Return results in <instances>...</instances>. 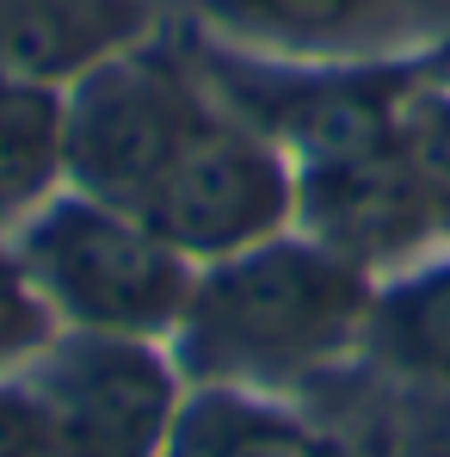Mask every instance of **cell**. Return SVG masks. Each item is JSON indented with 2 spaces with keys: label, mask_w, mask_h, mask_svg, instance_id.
<instances>
[{
  "label": "cell",
  "mask_w": 450,
  "mask_h": 457,
  "mask_svg": "<svg viewBox=\"0 0 450 457\" xmlns=\"http://www.w3.org/2000/svg\"><path fill=\"white\" fill-rule=\"evenodd\" d=\"M376 278L315 235L284 228L228 260L198 266L185 315L173 328L179 371L223 389H278L333 371L364 353Z\"/></svg>",
  "instance_id": "obj_1"
},
{
  "label": "cell",
  "mask_w": 450,
  "mask_h": 457,
  "mask_svg": "<svg viewBox=\"0 0 450 457\" xmlns=\"http://www.w3.org/2000/svg\"><path fill=\"white\" fill-rule=\"evenodd\" d=\"M19 260L62 328L167 340L185 315L198 266L154 235L136 211L62 186L37 217L19 223Z\"/></svg>",
  "instance_id": "obj_2"
},
{
  "label": "cell",
  "mask_w": 450,
  "mask_h": 457,
  "mask_svg": "<svg viewBox=\"0 0 450 457\" xmlns=\"http://www.w3.org/2000/svg\"><path fill=\"white\" fill-rule=\"evenodd\" d=\"M69 186L136 211L185 143L223 112L217 87L160 44H130L69 87Z\"/></svg>",
  "instance_id": "obj_3"
},
{
  "label": "cell",
  "mask_w": 450,
  "mask_h": 457,
  "mask_svg": "<svg viewBox=\"0 0 450 457\" xmlns=\"http://www.w3.org/2000/svg\"><path fill=\"white\" fill-rule=\"evenodd\" d=\"M136 217L154 235H167L192 266H210L297 228V167L272 137H259L247 118L223 105L154 179Z\"/></svg>",
  "instance_id": "obj_4"
},
{
  "label": "cell",
  "mask_w": 450,
  "mask_h": 457,
  "mask_svg": "<svg viewBox=\"0 0 450 457\" xmlns=\"http://www.w3.org/2000/svg\"><path fill=\"white\" fill-rule=\"evenodd\" d=\"M50 457H160L179 420V371L154 340L62 328L37 359Z\"/></svg>",
  "instance_id": "obj_5"
},
{
  "label": "cell",
  "mask_w": 450,
  "mask_h": 457,
  "mask_svg": "<svg viewBox=\"0 0 450 457\" xmlns=\"http://www.w3.org/2000/svg\"><path fill=\"white\" fill-rule=\"evenodd\" d=\"M297 228L315 235L321 247L346 253L352 266H364L371 278L382 266H401L438 235L395 154V137L389 149L297 167Z\"/></svg>",
  "instance_id": "obj_6"
},
{
  "label": "cell",
  "mask_w": 450,
  "mask_h": 457,
  "mask_svg": "<svg viewBox=\"0 0 450 457\" xmlns=\"http://www.w3.org/2000/svg\"><path fill=\"white\" fill-rule=\"evenodd\" d=\"M149 37V0H0V75L69 87Z\"/></svg>",
  "instance_id": "obj_7"
},
{
  "label": "cell",
  "mask_w": 450,
  "mask_h": 457,
  "mask_svg": "<svg viewBox=\"0 0 450 457\" xmlns=\"http://www.w3.org/2000/svg\"><path fill=\"white\" fill-rule=\"evenodd\" d=\"M160 457H352V445L333 427L308 420L259 389L198 383L179 402L173 439Z\"/></svg>",
  "instance_id": "obj_8"
},
{
  "label": "cell",
  "mask_w": 450,
  "mask_h": 457,
  "mask_svg": "<svg viewBox=\"0 0 450 457\" xmlns=\"http://www.w3.org/2000/svg\"><path fill=\"white\" fill-rule=\"evenodd\" d=\"M69 186V93L0 75V228L37 217Z\"/></svg>",
  "instance_id": "obj_9"
},
{
  "label": "cell",
  "mask_w": 450,
  "mask_h": 457,
  "mask_svg": "<svg viewBox=\"0 0 450 457\" xmlns=\"http://www.w3.org/2000/svg\"><path fill=\"white\" fill-rule=\"evenodd\" d=\"M364 353L389 378L413 383L426 395H450V260L376 285Z\"/></svg>",
  "instance_id": "obj_10"
},
{
  "label": "cell",
  "mask_w": 450,
  "mask_h": 457,
  "mask_svg": "<svg viewBox=\"0 0 450 457\" xmlns=\"http://www.w3.org/2000/svg\"><path fill=\"white\" fill-rule=\"evenodd\" d=\"M395 0H204V19L253 50L278 56H346L371 44Z\"/></svg>",
  "instance_id": "obj_11"
},
{
  "label": "cell",
  "mask_w": 450,
  "mask_h": 457,
  "mask_svg": "<svg viewBox=\"0 0 450 457\" xmlns=\"http://www.w3.org/2000/svg\"><path fill=\"white\" fill-rule=\"evenodd\" d=\"M395 154L426 204L438 235H450V87L445 80H407L395 112Z\"/></svg>",
  "instance_id": "obj_12"
},
{
  "label": "cell",
  "mask_w": 450,
  "mask_h": 457,
  "mask_svg": "<svg viewBox=\"0 0 450 457\" xmlns=\"http://www.w3.org/2000/svg\"><path fill=\"white\" fill-rule=\"evenodd\" d=\"M56 328L62 321H56V309L44 303V291L31 285L19 247L0 241V371L44 359V346L56 340Z\"/></svg>",
  "instance_id": "obj_13"
},
{
  "label": "cell",
  "mask_w": 450,
  "mask_h": 457,
  "mask_svg": "<svg viewBox=\"0 0 450 457\" xmlns=\"http://www.w3.org/2000/svg\"><path fill=\"white\" fill-rule=\"evenodd\" d=\"M0 457H50V420L31 383L0 378Z\"/></svg>",
  "instance_id": "obj_14"
},
{
  "label": "cell",
  "mask_w": 450,
  "mask_h": 457,
  "mask_svg": "<svg viewBox=\"0 0 450 457\" xmlns=\"http://www.w3.org/2000/svg\"><path fill=\"white\" fill-rule=\"evenodd\" d=\"M432 80H445V87H450V44H445V56H438V69H432Z\"/></svg>",
  "instance_id": "obj_15"
}]
</instances>
